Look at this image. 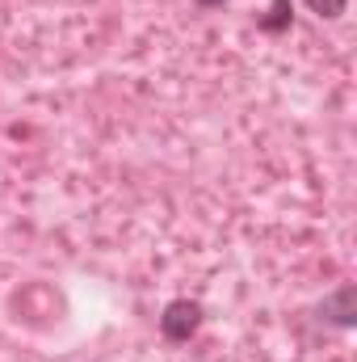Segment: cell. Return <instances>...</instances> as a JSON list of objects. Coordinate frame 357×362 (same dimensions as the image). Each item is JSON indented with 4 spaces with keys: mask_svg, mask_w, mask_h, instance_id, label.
<instances>
[{
    "mask_svg": "<svg viewBox=\"0 0 357 362\" xmlns=\"http://www.w3.org/2000/svg\"><path fill=\"white\" fill-rule=\"evenodd\" d=\"M315 316L332 329H353L357 325V286L353 282H341L337 291H328L320 303H315Z\"/></svg>",
    "mask_w": 357,
    "mask_h": 362,
    "instance_id": "7a4b0ae2",
    "label": "cell"
},
{
    "mask_svg": "<svg viewBox=\"0 0 357 362\" xmlns=\"http://www.w3.org/2000/svg\"><path fill=\"white\" fill-rule=\"evenodd\" d=\"M202 320H206V312H202L198 299H173V303H164V312H160V333H164V341L185 346V341L202 329Z\"/></svg>",
    "mask_w": 357,
    "mask_h": 362,
    "instance_id": "6da1fadb",
    "label": "cell"
},
{
    "mask_svg": "<svg viewBox=\"0 0 357 362\" xmlns=\"http://www.w3.org/2000/svg\"><path fill=\"white\" fill-rule=\"evenodd\" d=\"M307 8H311L320 21H337V17L349 8V0H307Z\"/></svg>",
    "mask_w": 357,
    "mask_h": 362,
    "instance_id": "277c9868",
    "label": "cell"
},
{
    "mask_svg": "<svg viewBox=\"0 0 357 362\" xmlns=\"http://www.w3.org/2000/svg\"><path fill=\"white\" fill-rule=\"evenodd\" d=\"M290 21H294V0H269V8L257 17V30L277 38V34L290 30Z\"/></svg>",
    "mask_w": 357,
    "mask_h": 362,
    "instance_id": "3957f363",
    "label": "cell"
},
{
    "mask_svg": "<svg viewBox=\"0 0 357 362\" xmlns=\"http://www.w3.org/2000/svg\"><path fill=\"white\" fill-rule=\"evenodd\" d=\"M193 4H198V8H223L227 0H193Z\"/></svg>",
    "mask_w": 357,
    "mask_h": 362,
    "instance_id": "5b68a950",
    "label": "cell"
}]
</instances>
